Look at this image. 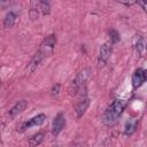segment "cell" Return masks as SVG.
<instances>
[{"instance_id":"6da1fadb","label":"cell","mask_w":147,"mask_h":147,"mask_svg":"<svg viewBox=\"0 0 147 147\" xmlns=\"http://www.w3.org/2000/svg\"><path fill=\"white\" fill-rule=\"evenodd\" d=\"M124 108H125V102L123 100H119V99L114 100L111 105L106 109L102 117V122L108 126H113L114 124L117 123Z\"/></svg>"},{"instance_id":"7a4b0ae2","label":"cell","mask_w":147,"mask_h":147,"mask_svg":"<svg viewBox=\"0 0 147 147\" xmlns=\"http://www.w3.org/2000/svg\"><path fill=\"white\" fill-rule=\"evenodd\" d=\"M90 77V70L88 69H83L78 72V75L76 76V78L72 80L71 83V93L77 94L78 92H80V90L85 86L87 79Z\"/></svg>"},{"instance_id":"3957f363","label":"cell","mask_w":147,"mask_h":147,"mask_svg":"<svg viewBox=\"0 0 147 147\" xmlns=\"http://www.w3.org/2000/svg\"><path fill=\"white\" fill-rule=\"evenodd\" d=\"M56 45V36L55 34H49L47 36L40 44L38 52L42 54L44 57L51 56L54 52V47Z\"/></svg>"},{"instance_id":"277c9868","label":"cell","mask_w":147,"mask_h":147,"mask_svg":"<svg viewBox=\"0 0 147 147\" xmlns=\"http://www.w3.org/2000/svg\"><path fill=\"white\" fill-rule=\"evenodd\" d=\"M45 121H46V115H45V114H39V115H37V116L30 118L28 122L23 123V124L21 125V127H20L18 131H20V132H24L26 129H30V127H32V126H40L41 124H44Z\"/></svg>"},{"instance_id":"5b68a950","label":"cell","mask_w":147,"mask_h":147,"mask_svg":"<svg viewBox=\"0 0 147 147\" xmlns=\"http://www.w3.org/2000/svg\"><path fill=\"white\" fill-rule=\"evenodd\" d=\"M64 125H65L64 115H63V113H59L54 117V121H53V124H52V134H53V137H57L60 134V132L63 130Z\"/></svg>"},{"instance_id":"8992f818","label":"cell","mask_w":147,"mask_h":147,"mask_svg":"<svg viewBox=\"0 0 147 147\" xmlns=\"http://www.w3.org/2000/svg\"><path fill=\"white\" fill-rule=\"evenodd\" d=\"M146 82V76H145V70L144 69H137L134 70L132 75V86L134 90L139 88L144 83Z\"/></svg>"},{"instance_id":"52a82bcc","label":"cell","mask_w":147,"mask_h":147,"mask_svg":"<svg viewBox=\"0 0 147 147\" xmlns=\"http://www.w3.org/2000/svg\"><path fill=\"white\" fill-rule=\"evenodd\" d=\"M110 54H111V46L108 42L102 44L100 47V52H99V64L105 65L106 62L108 61Z\"/></svg>"},{"instance_id":"ba28073f","label":"cell","mask_w":147,"mask_h":147,"mask_svg":"<svg viewBox=\"0 0 147 147\" xmlns=\"http://www.w3.org/2000/svg\"><path fill=\"white\" fill-rule=\"evenodd\" d=\"M88 106H90V99H88L87 96L83 95V96L79 99V101L77 102L76 107H75V111H76L78 118L82 117V116L85 114V111L87 110Z\"/></svg>"},{"instance_id":"9c48e42d","label":"cell","mask_w":147,"mask_h":147,"mask_svg":"<svg viewBox=\"0 0 147 147\" xmlns=\"http://www.w3.org/2000/svg\"><path fill=\"white\" fill-rule=\"evenodd\" d=\"M44 59H45V57L42 56V54L39 53V52H37V53L33 55V57L30 60V62L28 63V65H26L28 72H29V74H32V72L38 68V65L41 63V61H42Z\"/></svg>"},{"instance_id":"30bf717a","label":"cell","mask_w":147,"mask_h":147,"mask_svg":"<svg viewBox=\"0 0 147 147\" xmlns=\"http://www.w3.org/2000/svg\"><path fill=\"white\" fill-rule=\"evenodd\" d=\"M26 105H28V102H26L25 100H20V101H17V102L15 103V106L8 111V116H9L10 118H14L16 115L21 114V113L26 108Z\"/></svg>"},{"instance_id":"8fae6325","label":"cell","mask_w":147,"mask_h":147,"mask_svg":"<svg viewBox=\"0 0 147 147\" xmlns=\"http://www.w3.org/2000/svg\"><path fill=\"white\" fill-rule=\"evenodd\" d=\"M15 21H16V14L13 13V11H9L6 14L5 16V20H3V26L6 29H10L14 26L15 24Z\"/></svg>"},{"instance_id":"7c38bea8","label":"cell","mask_w":147,"mask_h":147,"mask_svg":"<svg viewBox=\"0 0 147 147\" xmlns=\"http://www.w3.org/2000/svg\"><path fill=\"white\" fill-rule=\"evenodd\" d=\"M44 132H38L36 133L34 136H32V138H30L29 140V145L30 146H37V145H40L44 140Z\"/></svg>"},{"instance_id":"4fadbf2b","label":"cell","mask_w":147,"mask_h":147,"mask_svg":"<svg viewBox=\"0 0 147 147\" xmlns=\"http://www.w3.org/2000/svg\"><path fill=\"white\" fill-rule=\"evenodd\" d=\"M136 126H137L136 121H129V122H126V124H125V130H124L125 134H127V136L132 134V133L134 132V130H136Z\"/></svg>"},{"instance_id":"5bb4252c","label":"cell","mask_w":147,"mask_h":147,"mask_svg":"<svg viewBox=\"0 0 147 147\" xmlns=\"http://www.w3.org/2000/svg\"><path fill=\"white\" fill-rule=\"evenodd\" d=\"M39 8H40L42 15H48L51 13V5L47 0H41L40 5H39Z\"/></svg>"},{"instance_id":"9a60e30c","label":"cell","mask_w":147,"mask_h":147,"mask_svg":"<svg viewBox=\"0 0 147 147\" xmlns=\"http://www.w3.org/2000/svg\"><path fill=\"white\" fill-rule=\"evenodd\" d=\"M134 46H136V49H137L138 54L141 55V53H142V37L141 36H137Z\"/></svg>"},{"instance_id":"2e32d148","label":"cell","mask_w":147,"mask_h":147,"mask_svg":"<svg viewBox=\"0 0 147 147\" xmlns=\"http://www.w3.org/2000/svg\"><path fill=\"white\" fill-rule=\"evenodd\" d=\"M60 88H61V85H60V84L53 85V87H52V90H51V94H52V95H57V94L60 93Z\"/></svg>"},{"instance_id":"e0dca14e","label":"cell","mask_w":147,"mask_h":147,"mask_svg":"<svg viewBox=\"0 0 147 147\" xmlns=\"http://www.w3.org/2000/svg\"><path fill=\"white\" fill-rule=\"evenodd\" d=\"M109 34H110V38H111V41H113V42H117V41H118L119 37H118V33H117L115 30H111V31L109 32Z\"/></svg>"},{"instance_id":"ac0fdd59","label":"cell","mask_w":147,"mask_h":147,"mask_svg":"<svg viewBox=\"0 0 147 147\" xmlns=\"http://www.w3.org/2000/svg\"><path fill=\"white\" fill-rule=\"evenodd\" d=\"M116 1L119 2V3H123L125 6H132L137 2V0H116Z\"/></svg>"},{"instance_id":"d6986e66","label":"cell","mask_w":147,"mask_h":147,"mask_svg":"<svg viewBox=\"0 0 147 147\" xmlns=\"http://www.w3.org/2000/svg\"><path fill=\"white\" fill-rule=\"evenodd\" d=\"M41 0H30V5H31V9H37L39 8Z\"/></svg>"},{"instance_id":"ffe728a7","label":"cell","mask_w":147,"mask_h":147,"mask_svg":"<svg viewBox=\"0 0 147 147\" xmlns=\"http://www.w3.org/2000/svg\"><path fill=\"white\" fill-rule=\"evenodd\" d=\"M137 2L140 3V6L144 9V11L147 14V0H137Z\"/></svg>"},{"instance_id":"44dd1931","label":"cell","mask_w":147,"mask_h":147,"mask_svg":"<svg viewBox=\"0 0 147 147\" xmlns=\"http://www.w3.org/2000/svg\"><path fill=\"white\" fill-rule=\"evenodd\" d=\"M145 76H146V82H147V70H145Z\"/></svg>"},{"instance_id":"7402d4cb","label":"cell","mask_w":147,"mask_h":147,"mask_svg":"<svg viewBox=\"0 0 147 147\" xmlns=\"http://www.w3.org/2000/svg\"><path fill=\"white\" fill-rule=\"evenodd\" d=\"M6 1H7V0H1V2H2V3H6Z\"/></svg>"},{"instance_id":"603a6c76","label":"cell","mask_w":147,"mask_h":147,"mask_svg":"<svg viewBox=\"0 0 147 147\" xmlns=\"http://www.w3.org/2000/svg\"><path fill=\"white\" fill-rule=\"evenodd\" d=\"M146 48H147V44H146Z\"/></svg>"}]
</instances>
